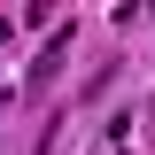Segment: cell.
I'll use <instances>...</instances> for the list:
<instances>
[{
    "label": "cell",
    "mask_w": 155,
    "mask_h": 155,
    "mask_svg": "<svg viewBox=\"0 0 155 155\" xmlns=\"http://www.w3.org/2000/svg\"><path fill=\"white\" fill-rule=\"evenodd\" d=\"M0 109H8V85H0Z\"/></svg>",
    "instance_id": "cell-1"
},
{
    "label": "cell",
    "mask_w": 155,
    "mask_h": 155,
    "mask_svg": "<svg viewBox=\"0 0 155 155\" xmlns=\"http://www.w3.org/2000/svg\"><path fill=\"white\" fill-rule=\"evenodd\" d=\"M140 8H155V0H140Z\"/></svg>",
    "instance_id": "cell-2"
}]
</instances>
